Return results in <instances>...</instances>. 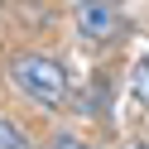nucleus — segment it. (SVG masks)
I'll return each mask as SVG.
<instances>
[{"mask_svg": "<svg viewBox=\"0 0 149 149\" xmlns=\"http://www.w3.org/2000/svg\"><path fill=\"white\" fill-rule=\"evenodd\" d=\"M5 72H10V82H15L29 101H39V106H48V111H58L63 101H68V72H63L58 58H43V53H15Z\"/></svg>", "mask_w": 149, "mask_h": 149, "instance_id": "f257e3e1", "label": "nucleus"}, {"mask_svg": "<svg viewBox=\"0 0 149 149\" xmlns=\"http://www.w3.org/2000/svg\"><path fill=\"white\" fill-rule=\"evenodd\" d=\"M72 19H77L82 39H96V43H111V39L125 34V15L116 5H106V0H77L72 5Z\"/></svg>", "mask_w": 149, "mask_h": 149, "instance_id": "f03ea898", "label": "nucleus"}, {"mask_svg": "<svg viewBox=\"0 0 149 149\" xmlns=\"http://www.w3.org/2000/svg\"><path fill=\"white\" fill-rule=\"evenodd\" d=\"M0 149H29V135L10 120H0Z\"/></svg>", "mask_w": 149, "mask_h": 149, "instance_id": "7ed1b4c3", "label": "nucleus"}, {"mask_svg": "<svg viewBox=\"0 0 149 149\" xmlns=\"http://www.w3.org/2000/svg\"><path fill=\"white\" fill-rule=\"evenodd\" d=\"M43 149H91V144H82L77 135H53V139H48Z\"/></svg>", "mask_w": 149, "mask_h": 149, "instance_id": "20e7f679", "label": "nucleus"}, {"mask_svg": "<svg viewBox=\"0 0 149 149\" xmlns=\"http://www.w3.org/2000/svg\"><path fill=\"white\" fill-rule=\"evenodd\" d=\"M130 149H149V144H130Z\"/></svg>", "mask_w": 149, "mask_h": 149, "instance_id": "39448f33", "label": "nucleus"}]
</instances>
